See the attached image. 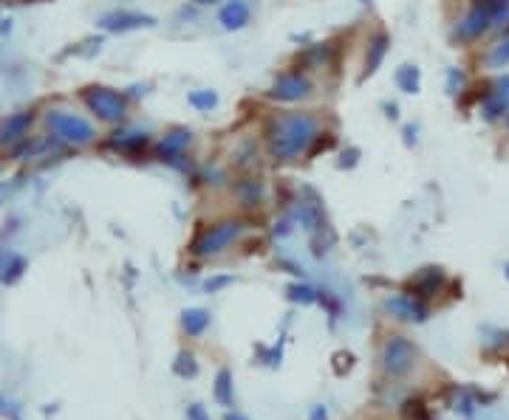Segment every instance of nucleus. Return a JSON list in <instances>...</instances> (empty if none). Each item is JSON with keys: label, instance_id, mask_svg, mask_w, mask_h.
Masks as SVG:
<instances>
[{"label": "nucleus", "instance_id": "obj_1", "mask_svg": "<svg viewBox=\"0 0 509 420\" xmlns=\"http://www.w3.org/2000/svg\"><path fill=\"white\" fill-rule=\"evenodd\" d=\"M320 136V121L309 111H295L275 116L266 125V147L269 155L278 161H295L312 150L314 138Z\"/></svg>", "mask_w": 509, "mask_h": 420}, {"label": "nucleus", "instance_id": "obj_2", "mask_svg": "<svg viewBox=\"0 0 509 420\" xmlns=\"http://www.w3.org/2000/svg\"><path fill=\"white\" fill-rule=\"evenodd\" d=\"M46 125L51 136L57 138L60 144H71V147H85L96 138V130L88 119H82L77 113L68 111H48L46 113Z\"/></svg>", "mask_w": 509, "mask_h": 420}, {"label": "nucleus", "instance_id": "obj_3", "mask_svg": "<svg viewBox=\"0 0 509 420\" xmlns=\"http://www.w3.org/2000/svg\"><path fill=\"white\" fill-rule=\"evenodd\" d=\"M82 102L85 108H88L99 121H105V125H119V121H125V113H128V96L113 91L108 85H91L82 91Z\"/></svg>", "mask_w": 509, "mask_h": 420}, {"label": "nucleus", "instance_id": "obj_4", "mask_svg": "<svg viewBox=\"0 0 509 420\" xmlns=\"http://www.w3.org/2000/svg\"><path fill=\"white\" fill-rule=\"evenodd\" d=\"M246 232V226L241 220H218L213 226H207L193 243V251L198 257H215L221 251L232 249L238 240H241V235Z\"/></svg>", "mask_w": 509, "mask_h": 420}, {"label": "nucleus", "instance_id": "obj_5", "mask_svg": "<svg viewBox=\"0 0 509 420\" xmlns=\"http://www.w3.org/2000/svg\"><path fill=\"white\" fill-rule=\"evenodd\" d=\"M416 356H419V350L411 339H405V336H390L382 347V366H385V373L388 375H405V373H411L413 370V364H416Z\"/></svg>", "mask_w": 509, "mask_h": 420}, {"label": "nucleus", "instance_id": "obj_6", "mask_svg": "<svg viewBox=\"0 0 509 420\" xmlns=\"http://www.w3.org/2000/svg\"><path fill=\"white\" fill-rule=\"evenodd\" d=\"M269 99L275 102H283V104H295V102H303L312 96V79L300 74V71H292V74H283L271 82V87L266 91Z\"/></svg>", "mask_w": 509, "mask_h": 420}, {"label": "nucleus", "instance_id": "obj_7", "mask_svg": "<svg viewBox=\"0 0 509 420\" xmlns=\"http://www.w3.org/2000/svg\"><path fill=\"white\" fill-rule=\"evenodd\" d=\"M193 144V130H187V128H176V130H170L162 142L156 144V155L170 164V167H176V169H187L190 167V161H184L187 159V147Z\"/></svg>", "mask_w": 509, "mask_h": 420}, {"label": "nucleus", "instance_id": "obj_8", "mask_svg": "<svg viewBox=\"0 0 509 420\" xmlns=\"http://www.w3.org/2000/svg\"><path fill=\"white\" fill-rule=\"evenodd\" d=\"M96 26L102 31H111V34H125V31H136V29H153V26H156V17L145 14V12L113 9V12L102 14L96 21Z\"/></svg>", "mask_w": 509, "mask_h": 420}, {"label": "nucleus", "instance_id": "obj_9", "mask_svg": "<svg viewBox=\"0 0 509 420\" xmlns=\"http://www.w3.org/2000/svg\"><path fill=\"white\" fill-rule=\"evenodd\" d=\"M492 29V14L487 9V4H475L472 9H467V14L458 21L455 26V40L458 43H475V40H481L484 34Z\"/></svg>", "mask_w": 509, "mask_h": 420}, {"label": "nucleus", "instance_id": "obj_10", "mask_svg": "<svg viewBox=\"0 0 509 420\" xmlns=\"http://www.w3.org/2000/svg\"><path fill=\"white\" fill-rule=\"evenodd\" d=\"M481 113L489 121H496L504 113H509V74L498 77L489 85V91L481 94Z\"/></svg>", "mask_w": 509, "mask_h": 420}, {"label": "nucleus", "instance_id": "obj_11", "mask_svg": "<svg viewBox=\"0 0 509 420\" xmlns=\"http://www.w3.org/2000/svg\"><path fill=\"white\" fill-rule=\"evenodd\" d=\"M445 271L441 268H421L416 276L407 279V293L416 296V300H430L445 291Z\"/></svg>", "mask_w": 509, "mask_h": 420}, {"label": "nucleus", "instance_id": "obj_12", "mask_svg": "<svg viewBox=\"0 0 509 420\" xmlns=\"http://www.w3.org/2000/svg\"><path fill=\"white\" fill-rule=\"evenodd\" d=\"M385 310L390 313V317L405 319V322H424V319H428V308H424L421 300H416V296H411V293L388 296Z\"/></svg>", "mask_w": 509, "mask_h": 420}, {"label": "nucleus", "instance_id": "obj_13", "mask_svg": "<svg viewBox=\"0 0 509 420\" xmlns=\"http://www.w3.org/2000/svg\"><path fill=\"white\" fill-rule=\"evenodd\" d=\"M34 125V116L31 111H21V113H12L0 121V147H14L21 144L23 138H29V130Z\"/></svg>", "mask_w": 509, "mask_h": 420}, {"label": "nucleus", "instance_id": "obj_14", "mask_svg": "<svg viewBox=\"0 0 509 420\" xmlns=\"http://www.w3.org/2000/svg\"><path fill=\"white\" fill-rule=\"evenodd\" d=\"M108 147L119 150L122 155H133V159H136V155H142L150 147V136L142 133V130H119V133L111 136Z\"/></svg>", "mask_w": 509, "mask_h": 420}, {"label": "nucleus", "instance_id": "obj_15", "mask_svg": "<svg viewBox=\"0 0 509 420\" xmlns=\"http://www.w3.org/2000/svg\"><path fill=\"white\" fill-rule=\"evenodd\" d=\"M249 21H252V12L244 0H229V4L218 12V23L224 31H241L249 26Z\"/></svg>", "mask_w": 509, "mask_h": 420}, {"label": "nucleus", "instance_id": "obj_16", "mask_svg": "<svg viewBox=\"0 0 509 420\" xmlns=\"http://www.w3.org/2000/svg\"><path fill=\"white\" fill-rule=\"evenodd\" d=\"M388 48H390V34H385V31H377L371 37V43H368V54H365V74H363V79H368V77H373L382 68V62H385V57H388Z\"/></svg>", "mask_w": 509, "mask_h": 420}, {"label": "nucleus", "instance_id": "obj_17", "mask_svg": "<svg viewBox=\"0 0 509 420\" xmlns=\"http://www.w3.org/2000/svg\"><path fill=\"white\" fill-rule=\"evenodd\" d=\"M57 138L51 136V138H23L21 144H14V159H21V161H34V159H43L46 152L51 150H57Z\"/></svg>", "mask_w": 509, "mask_h": 420}, {"label": "nucleus", "instance_id": "obj_18", "mask_svg": "<svg viewBox=\"0 0 509 420\" xmlns=\"http://www.w3.org/2000/svg\"><path fill=\"white\" fill-rule=\"evenodd\" d=\"M329 54H331V45H326V43L309 45V48H303L297 54V65L305 68V71H312V68H322L329 62Z\"/></svg>", "mask_w": 509, "mask_h": 420}, {"label": "nucleus", "instance_id": "obj_19", "mask_svg": "<svg viewBox=\"0 0 509 420\" xmlns=\"http://www.w3.org/2000/svg\"><path fill=\"white\" fill-rule=\"evenodd\" d=\"M181 327H184L187 336H201L204 330L210 327V313L201 310V308L184 310V313H181Z\"/></svg>", "mask_w": 509, "mask_h": 420}, {"label": "nucleus", "instance_id": "obj_20", "mask_svg": "<svg viewBox=\"0 0 509 420\" xmlns=\"http://www.w3.org/2000/svg\"><path fill=\"white\" fill-rule=\"evenodd\" d=\"M235 195L241 198L244 206H258L263 201V184L258 178H244L235 184Z\"/></svg>", "mask_w": 509, "mask_h": 420}, {"label": "nucleus", "instance_id": "obj_21", "mask_svg": "<svg viewBox=\"0 0 509 420\" xmlns=\"http://www.w3.org/2000/svg\"><path fill=\"white\" fill-rule=\"evenodd\" d=\"M396 85L402 94H419L421 87V71L416 65H402L396 71Z\"/></svg>", "mask_w": 509, "mask_h": 420}, {"label": "nucleus", "instance_id": "obj_22", "mask_svg": "<svg viewBox=\"0 0 509 420\" xmlns=\"http://www.w3.org/2000/svg\"><path fill=\"white\" fill-rule=\"evenodd\" d=\"M509 65V29L496 40V45H489L487 54V68H506Z\"/></svg>", "mask_w": 509, "mask_h": 420}, {"label": "nucleus", "instance_id": "obj_23", "mask_svg": "<svg viewBox=\"0 0 509 420\" xmlns=\"http://www.w3.org/2000/svg\"><path fill=\"white\" fill-rule=\"evenodd\" d=\"M26 271V259L21 254H6V259L0 262V279H4L6 285L17 283V279L23 276Z\"/></svg>", "mask_w": 509, "mask_h": 420}, {"label": "nucleus", "instance_id": "obj_24", "mask_svg": "<svg viewBox=\"0 0 509 420\" xmlns=\"http://www.w3.org/2000/svg\"><path fill=\"white\" fill-rule=\"evenodd\" d=\"M215 400L221 407H232V373L221 370L215 375Z\"/></svg>", "mask_w": 509, "mask_h": 420}, {"label": "nucleus", "instance_id": "obj_25", "mask_svg": "<svg viewBox=\"0 0 509 420\" xmlns=\"http://www.w3.org/2000/svg\"><path fill=\"white\" fill-rule=\"evenodd\" d=\"M187 102L193 104L196 111H213V108H218V94L215 91H193L190 96H187Z\"/></svg>", "mask_w": 509, "mask_h": 420}, {"label": "nucleus", "instance_id": "obj_26", "mask_svg": "<svg viewBox=\"0 0 509 420\" xmlns=\"http://www.w3.org/2000/svg\"><path fill=\"white\" fill-rule=\"evenodd\" d=\"M288 300L300 305H312L317 302V291L312 285H288Z\"/></svg>", "mask_w": 509, "mask_h": 420}, {"label": "nucleus", "instance_id": "obj_27", "mask_svg": "<svg viewBox=\"0 0 509 420\" xmlns=\"http://www.w3.org/2000/svg\"><path fill=\"white\" fill-rule=\"evenodd\" d=\"M402 420H430V412H428V407L421 404V400H405Z\"/></svg>", "mask_w": 509, "mask_h": 420}, {"label": "nucleus", "instance_id": "obj_28", "mask_svg": "<svg viewBox=\"0 0 509 420\" xmlns=\"http://www.w3.org/2000/svg\"><path fill=\"white\" fill-rule=\"evenodd\" d=\"M173 370H176V375H181V378H187V375H196L198 373V364H196V358L190 356V353H179V358H176V364H173Z\"/></svg>", "mask_w": 509, "mask_h": 420}, {"label": "nucleus", "instance_id": "obj_29", "mask_svg": "<svg viewBox=\"0 0 509 420\" xmlns=\"http://www.w3.org/2000/svg\"><path fill=\"white\" fill-rule=\"evenodd\" d=\"M462 87H464V74L458 71V68H450L447 71V91L455 96V94H462Z\"/></svg>", "mask_w": 509, "mask_h": 420}, {"label": "nucleus", "instance_id": "obj_30", "mask_svg": "<svg viewBox=\"0 0 509 420\" xmlns=\"http://www.w3.org/2000/svg\"><path fill=\"white\" fill-rule=\"evenodd\" d=\"M356 161H360V150H356V147H348V150L343 152V159H339V167L351 169V167H356Z\"/></svg>", "mask_w": 509, "mask_h": 420}, {"label": "nucleus", "instance_id": "obj_31", "mask_svg": "<svg viewBox=\"0 0 509 420\" xmlns=\"http://www.w3.org/2000/svg\"><path fill=\"white\" fill-rule=\"evenodd\" d=\"M187 420H210V415L204 412V407L193 404V407H187Z\"/></svg>", "mask_w": 509, "mask_h": 420}, {"label": "nucleus", "instance_id": "obj_32", "mask_svg": "<svg viewBox=\"0 0 509 420\" xmlns=\"http://www.w3.org/2000/svg\"><path fill=\"white\" fill-rule=\"evenodd\" d=\"M229 283H232V276H215V279H210V283H207V291H218V288H224Z\"/></svg>", "mask_w": 509, "mask_h": 420}, {"label": "nucleus", "instance_id": "obj_33", "mask_svg": "<svg viewBox=\"0 0 509 420\" xmlns=\"http://www.w3.org/2000/svg\"><path fill=\"white\" fill-rule=\"evenodd\" d=\"M326 417H329L326 407H314V409H312V415H309V420H326Z\"/></svg>", "mask_w": 509, "mask_h": 420}, {"label": "nucleus", "instance_id": "obj_34", "mask_svg": "<svg viewBox=\"0 0 509 420\" xmlns=\"http://www.w3.org/2000/svg\"><path fill=\"white\" fill-rule=\"evenodd\" d=\"M405 142L407 144H416V128H405Z\"/></svg>", "mask_w": 509, "mask_h": 420}, {"label": "nucleus", "instance_id": "obj_35", "mask_svg": "<svg viewBox=\"0 0 509 420\" xmlns=\"http://www.w3.org/2000/svg\"><path fill=\"white\" fill-rule=\"evenodd\" d=\"M385 111H388L390 119H396V116H399V113H396V104H385Z\"/></svg>", "mask_w": 509, "mask_h": 420}, {"label": "nucleus", "instance_id": "obj_36", "mask_svg": "<svg viewBox=\"0 0 509 420\" xmlns=\"http://www.w3.org/2000/svg\"><path fill=\"white\" fill-rule=\"evenodd\" d=\"M193 4H196V6H215L218 0H193Z\"/></svg>", "mask_w": 509, "mask_h": 420}, {"label": "nucleus", "instance_id": "obj_37", "mask_svg": "<svg viewBox=\"0 0 509 420\" xmlns=\"http://www.w3.org/2000/svg\"><path fill=\"white\" fill-rule=\"evenodd\" d=\"M224 420H246V417H244V415H238V412H229Z\"/></svg>", "mask_w": 509, "mask_h": 420}, {"label": "nucleus", "instance_id": "obj_38", "mask_svg": "<svg viewBox=\"0 0 509 420\" xmlns=\"http://www.w3.org/2000/svg\"><path fill=\"white\" fill-rule=\"evenodd\" d=\"M506 128H509V116H506Z\"/></svg>", "mask_w": 509, "mask_h": 420}]
</instances>
